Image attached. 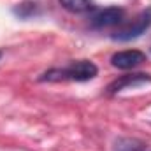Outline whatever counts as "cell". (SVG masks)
<instances>
[{"instance_id":"cell-1","label":"cell","mask_w":151,"mask_h":151,"mask_svg":"<svg viewBox=\"0 0 151 151\" xmlns=\"http://www.w3.org/2000/svg\"><path fill=\"white\" fill-rule=\"evenodd\" d=\"M99 74V69L93 62L90 60H76L70 65L63 69H51L39 77V81H47V83H62V81H76V83H84L93 79Z\"/></svg>"},{"instance_id":"cell-2","label":"cell","mask_w":151,"mask_h":151,"mask_svg":"<svg viewBox=\"0 0 151 151\" xmlns=\"http://www.w3.org/2000/svg\"><path fill=\"white\" fill-rule=\"evenodd\" d=\"M150 27H151V7H146L130 23L119 27L113 35H111V39L113 40H118V42H128V40H134V39L141 37Z\"/></svg>"},{"instance_id":"cell-3","label":"cell","mask_w":151,"mask_h":151,"mask_svg":"<svg viewBox=\"0 0 151 151\" xmlns=\"http://www.w3.org/2000/svg\"><path fill=\"white\" fill-rule=\"evenodd\" d=\"M123 16H125V11L121 7H118V5L106 7V9L99 11L90 19V27L93 30H104V28H109V27H114V25H119Z\"/></svg>"},{"instance_id":"cell-4","label":"cell","mask_w":151,"mask_h":151,"mask_svg":"<svg viewBox=\"0 0 151 151\" xmlns=\"http://www.w3.org/2000/svg\"><path fill=\"white\" fill-rule=\"evenodd\" d=\"M151 83V76L144 72H137V74H125L119 76L118 79H114L113 83L107 86V95H116L127 88H135V86H142Z\"/></svg>"},{"instance_id":"cell-5","label":"cell","mask_w":151,"mask_h":151,"mask_svg":"<svg viewBox=\"0 0 151 151\" xmlns=\"http://www.w3.org/2000/svg\"><path fill=\"white\" fill-rule=\"evenodd\" d=\"M146 62V55L142 51L137 49H127V51H118L111 56V63L116 69L121 70H128V69H135L137 65Z\"/></svg>"},{"instance_id":"cell-6","label":"cell","mask_w":151,"mask_h":151,"mask_svg":"<svg viewBox=\"0 0 151 151\" xmlns=\"http://www.w3.org/2000/svg\"><path fill=\"white\" fill-rule=\"evenodd\" d=\"M12 12H14L19 19H32V18H35V16L40 14V7H39L37 2L25 0V2L18 4V5L12 9Z\"/></svg>"},{"instance_id":"cell-7","label":"cell","mask_w":151,"mask_h":151,"mask_svg":"<svg viewBox=\"0 0 151 151\" xmlns=\"http://www.w3.org/2000/svg\"><path fill=\"white\" fill-rule=\"evenodd\" d=\"M113 151H146V146L139 139H134V137H119L114 142Z\"/></svg>"},{"instance_id":"cell-8","label":"cell","mask_w":151,"mask_h":151,"mask_svg":"<svg viewBox=\"0 0 151 151\" xmlns=\"http://www.w3.org/2000/svg\"><path fill=\"white\" fill-rule=\"evenodd\" d=\"M58 2H60V5L63 9H67L69 12H76V14L86 12V11H90L93 7L91 0H58Z\"/></svg>"},{"instance_id":"cell-9","label":"cell","mask_w":151,"mask_h":151,"mask_svg":"<svg viewBox=\"0 0 151 151\" xmlns=\"http://www.w3.org/2000/svg\"><path fill=\"white\" fill-rule=\"evenodd\" d=\"M2 55H4V53H2V51H0V58H2Z\"/></svg>"}]
</instances>
